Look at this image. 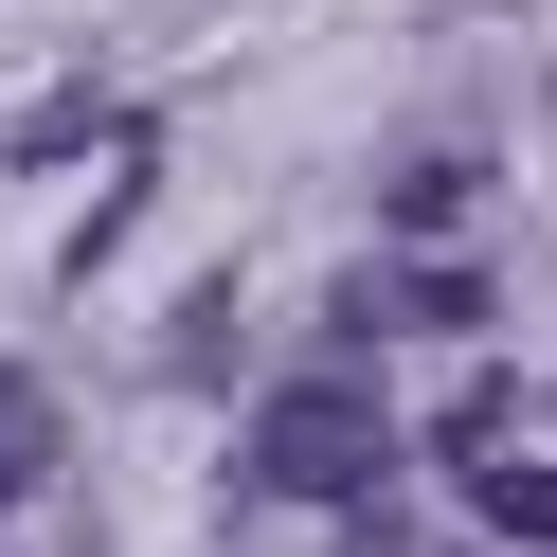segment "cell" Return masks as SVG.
Instances as JSON below:
<instances>
[{
    "label": "cell",
    "mask_w": 557,
    "mask_h": 557,
    "mask_svg": "<svg viewBox=\"0 0 557 557\" xmlns=\"http://www.w3.org/2000/svg\"><path fill=\"white\" fill-rule=\"evenodd\" d=\"M377 468H396V413H377L342 360H324V377H288V396L252 413V485H270V504H360Z\"/></svg>",
    "instance_id": "obj_1"
},
{
    "label": "cell",
    "mask_w": 557,
    "mask_h": 557,
    "mask_svg": "<svg viewBox=\"0 0 557 557\" xmlns=\"http://www.w3.org/2000/svg\"><path fill=\"white\" fill-rule=\"evenodd\" d=\"M468 468V504H485V540H521V557H557V468L540 449H449Z\"/></svg>",
    "instance_id": "obj_2"
},
{
    "label": "cell",
    "mask_w": 557,
    "mask_h": 557,
    "mask_svg": "<svg viewBox=\"0 0 557 557\" xmlns=\"http://www.w3.org/2000/svg\"><path fill=\"white\" fill-rule=\"evenodd\" d=\"M342 324H432V342H468V324H485V288L432 252V270H377V288H342Z\"/></svg>",
    "instance_id": "obj_3"
},
{
    "label": "cell",
    "mask_w": 557,
    "mask_h": 557,
    "mask_svg": "<svg viewBox=\"0 0 557 557\" xmlns=\"http://www.w3.org/2000/svg\"><path fill=\"white\" fill-rule=\"evenodd\" d=\"M37 485H54V396L0 360V504H37Z\"/></svg>",
    "instance_id": "obj_4"
}]
</instances>
